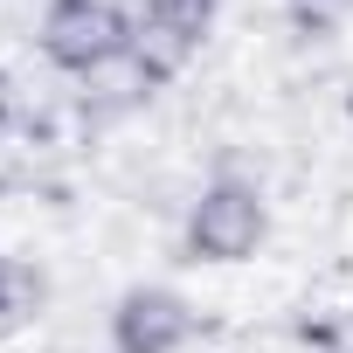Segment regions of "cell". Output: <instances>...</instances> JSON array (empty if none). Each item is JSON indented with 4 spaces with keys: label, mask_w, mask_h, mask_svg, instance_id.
Returning <instances> with one entry per match:
<instances>
[{
    "label": "cell",
    "mask_w": 353,
    "mask_h": 353,
    "mask_svg": "<svg viewBox=\"0 0 353 353\" xmlns=\"http://www.w3.org/2000/svg\"><path fill=\"white\" fill-rule=\"evenodd\" d=\"M215 14V0H145V14L132 28V56L145 77H173L194 49H201V28Z\"/></svg>",
    "instance_id": "2"
},
{
    "label": "cell",
    "mask_w": 353,
    "mask_h": 353,
    "mask_svg": "<svg viewBox=\"0 0 353 353\" xmlns=\"http://www.w3.org/2000/svg\"><path fill=\"white\" fill-rule=\"evenodd\" d=\"M42 49L63 70H104L118 49H132V28L111 0H56L42 21Z\"/></svg>",
    "instance_id": "1"
},
{
    "label": "cell",
    "mask_w": 353,
    "mask_h": 353,
    "mask_svg": "<svg viewBox=\"0 0 353 353\" xmlns=\"http://www.w3.org/2000/svg\"><path fill=\"white\" fill-rule=\"evenodd\" d=\"M188 243H194V256H208V263L250 256V250L263 243V201H256L250 188H208L201 208H194V222H188Z\"/></svg>",
    "instance_id": "3"
},
{
    "label": "cell",
    "mask_w": 353,
    "mask_h": 353,
    "mask_svg": "<svg viewBox=\"0 0 353 353\" xmlns=\"http://www.w3.org/2000/svg\"><path fill=\"white\" fill-rule=\"evenodd\" d=\"M188 332H194V319L173 291H132L118 305V353H173Z\"/></svg>",
    "instance_id": "4"
}]
</instances>
